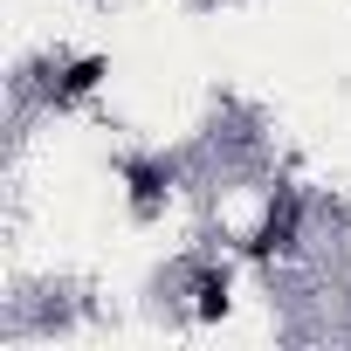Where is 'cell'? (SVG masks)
<instances>
[{"label":"cell","instance_id":"obj_4","mask_svg":"<svg viewBox=\"0 0 351 351\" xmlns=\"http://www.w3.org/2000/svg\"><path fill=\"white\" fill-rule=\"evenodd\" d=\"M193 296H200V317H221L228 310V269H200L193 276Z\"/></svg>","mask_w":351,"mask_h":351},{"label":"cell","instance_id":"obj_2","mask_svg":"<svg viewBox=\"0 0 351 351\" xmlns=\"http://www.w3.org/2000/svg\"><path fill=\"white\" fill-rule=\"evenodd\" d=\"M124 180H131V200H138V214H152V207H158V193L172 186V165H158V158H138V165H124Z\"/></svg>","mask_w":351,"mask_h":351},{"label":"cell","instance_id":"obj_1","mask_svg":"<svg viewBox=\"0 0 351 351\" xmlns=\"http://www.w3.org/2000/svg\"><path fill=\"white\" fill-rule=\"evenodd\" d=\"M276 248H296V193H282V200L269 207L262 234H255V255H276Z\"/></svg>","mask_w":351,"mask_h":351},{"label":"cell","instance_id":"obj_3","mask_svg":"<svg viewBox=\"0 0 351 351\" xmlns=\"http://www.w3.org/2000/svg\"><path fill=\"white\" fill-rule=\"evenodd\" d=\"M97 83H104V56H83V62H76V69L62 76V90H56V104H69V97H90Z\"/></svg>","mask_w":351,"mask_h":351}]
</instances>
